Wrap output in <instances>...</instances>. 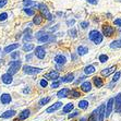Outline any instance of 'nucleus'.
I'll return each instance as SVG.
<instances>
[{"instance_id":"1","label":"nucleus","mask_w":121,"mask_h":121,"mask_svg":"<svg viewBox=\"0 0 121 121\" xmlns=\"http://www.w3.org/2000/svg\"><path fill=\"white\" fill-rule=\"evenodd\" d=\"M36 38L40 43H52L56 40V36L46 33L45 31H39L36 34Z\"/></svg>"},{"instance_id":"2","label":"nucleus","mask_w":121,"mask_h":121,"mask_svg":"<svg viewBox=\"0 0 121 121\" xmlns=\"http://www.w3.org/2000/svg\"><path fill=\"white\" fill-rule=\"evenodd\" d=\"M21 65H22V62L20 61V60H14V61H12L11 63H10V65H9V69H8V73L11 74V75H13V74H15L19 71V69L21 68Z\"/></svg>"},{"instance_id":"3","label":"nucleus","mask_w":121,"mask_h":121,"mask_svg":"<svg viewBox=\"0 0 121 121\" xmlns=\"http://www.w3.org/2000/svg\"><path fill=\"white\" fill-rule=\"evenodd\" d=\"M37 8H38L40 11H42L43 15H44V17H46V19H47V20H49V21L52 20V15L49 13L48 7L46 6L45 3H39V4H37Z\"/></svg>"},{"instance_id":"4","label":"nucleus","mask_w":121,"mask_h":121,"mask_svg":"<svg viewBox=\"0 0 121 121\" xmlns=\"http://www.w3.org/2000/svg\"><path fill=\"white\" fill-rule=\"evenodd\" d=\"M42 70L43 69H40V68H35V67H31V65H24V67H23V71H24L26 74H31V75L40 73Z\"/></svg>"},{"instance_id":"5","label":"nucleus","mask_w":121,"mask_h":121,"mask_svg":"<svg viewBox=\"0 0 121 121\" xmlns=\"http://www.w3.org/2000/svg\"><path fill=\"white\" fill-rule=\"evenodd\" d=\"M113 33H115V28H113L112 26H110L109 24L103 25V35H104V36L110 37L113 35Z\"/></svg>"},{"instance_id":"6","label":"nucleus","mask_w":121,"mask_h":121,"mask_svg":"<svg viewBox=\"0 0 121 121\" xmlns=\"http://www.w3.org/2000/svg\"><path fill=\"white\" fill-rule=\"evenodd\" d=\"M35 56H36L38 59H44L46 56L45 48L42 47V46H37V47L35 48Z\"/></svg>"},{"instance_id":"7","label":"nucleus","mask_w":121,"mask_h":121,"mask_svg":"<svg viewBox=\"0 0 121 121\" xmlns=\"http://www.w3.org/2000/svg\"><path fill=\"white\" fill-rule=\"evenodd\" d=\"M113 101H115L113 98H110L109 100H108L107 107H106V110H105V117H109L110 116V113H111V111H112V109H113Z\"/></svg>"},{"instance_id":"8","label":"nucleus","mask_w":121,"mask_h":121,"mask_svg":"<svg viewBox=\"0 0 121 121\" xmlns=\"http://www.w3.org/2000/svg\"><path fill=\"white\" fill-rule=\"evenodd\" d=\"M115 111L116 112H121V94H118L115 98Z\"/></svg>"},{"instance_id":"9","label":"nucleus","mask_w":121,"mask_h":121,"mask_svg":"<svg viewBox=\"0 0 121 121\" xmlns=\"http://www.w3.org/2000/svg\"><path fill=\"white\" fill-rule=\"evenodd\" d=\"M45 78H47L48 80L57 81V80L59 79V72H57V71H51V72H49V73L46 74Z\"/></svg>"},{"instance_id":"10","label":"nucleus","mask_w":121,"mask_h":121,"mask_svg":"<svg viewBox=\"0 0 121 121\" xmlns=\"http://www.w3.org/2000/svg\"><path fill=\"white\" fill-rule=\"evenodd\" d=\"M62 107V103H60V101H57V103H55L52 106H50V107L48 108L46 111H47L48 113H50V112H54V111H56V110H58L59 108Z\"/></svg>"},{"instance_id":"11","label":"nucleus","mask_w":121,"mask_h":121,"mask_svg":"<svg viewBox=\"0 0 121 121\" xmlns=\"http://www.w3.org/2000/svg\"><path fill=\"white\" fill-rule=\"evenodd\" d=\"M70 94V90L69 88H62L61 91H59L58 93H57V96L59 97V98H65L68 97Z\"/></svg>"},{"instance_id":"12","label":"nucleus","mask_w":121,"mask_h":121,"mask_svg":"<svg viewBox=\"0 0 121 121\" xmlns=\"http://www.w3.org/2000/svg\"><path fill=\"white\" fill-rule=\"evenodd\" d=\"M81 90L83 91V92H85V93L90 92V91L92 90V83H91V82H88V81H85L84 83H82Z\"/></svg>"},{"instance_id":"13","label":"nucleus","mask_w":121,"mask_h":121,"mask_svg":"<svg viewBox=\"0 0 121 121\" xmlns=\"http://www.w3.org/2000/svg\"><path fill=\"white\" fill-rule=\"evenodd\" d=\"M1 80H2V82L4 83V84H11L12 81H13L12 75H11V74H9V73L3 74V75L1 76Z\"/></svg>"},{"instance_id":"14","label":"nucleus","mask_w":121,"mask_h":121,"mask_svg":"<svg viewBox=\"0 0 121 121\" xmlns=\"http://www.w3.org/2000/svg\"><path fill=\"white\" fill-rule=\"evenodd\" d=\"M55 61H56V63H58V65H65V62H67V58H65L63 55H57V56L55 57Z\"/></svg>"},{"instance_id":"15","label":"nucleus","mask_w":121,"mask_h":121,"mask_svg":"<svg viewBox=\"0 0 121 121\" xmlns=\"http://www.w3.org/2000/svg\"><path fill=\"white\" fill-rule=\"evenodd\" d=\"M15 110H7V111H4L3 113H1V118L3 119H8V118H11V117H13V116H15Z\"/></svg>"},{"instance_id":"16","label":"nucleus","mask_w":121,"mask_h":121,"mask_svg":"<svg viewBox=\"0 0 121 121\" xmlns=\"http://www.w3.org/2000/svg\"><path fill=\"white\" fill-rule=\"evenodd\" d=\"M19 47H20V44H12V45H9L4 48V52H6V54H10V52H12L14 49H17V48H19Z\"/></svg>"},{"instance_id":"17","label":"nucleus","mask_w":121,"mask_h":121,"mask_svg":"<svg viewBox=\"0 0 121 121\" xmlns=\"http://www.w3.org/2000/svg\"><path fill=\"white\" fill-rule=\"evenodd\" d=\"M0 99H1V103H2L3 105H7L11 101V96L9 95V94H2L1 97H0Z\"/></svg>"},{"instance_id":"18","label":"nucleus","mask_w":121,"mask_h":121,"mask_svg":"<svg viewBox=\"0 0 121 121\" xmlns=\"http://www.w3.org/2000/svg\"><path fill=\"white\" fill-rule=\"evenodd\" d=\"M73 80H74V74L73 73H69L65 76H63V78L61 79V81L63 82V83H70V82H72Z\"/></svg>"},{"instance_id":"19","label":"nucleus","mask_w":121,"mask_h":121,"mask_svg":"<svg viewBox=\"0 0 121 121\" xmlns=\"http://www.w3.org/2000/svg\"><path fill=\"white\" fill-rule=\"evenodd\" d=\"M116 70V67H110V68H107V69H104L101 71V75L104 76H108L109 74H111L112 72H115Z\"/></svg>"},{"instance_id":"20","label":"nucleus","mask_w":121,"mask_h":121,"mask_svg":"<svg viewBox=\"0 0 121 121\" xmlns=\"http://www.w3.org/2000/svg\"><path fill=\"white\" fill-rule=\"evenodd\" d=\"M30 113H31V111H30L28 109L23 110L22 112L20 113V116H19V120H25L26 118H28V117H30Z\"/></svg>"},{"instance_id":"21","label":"nucleus","mask_w":121,"mask_h":121,"mask_svg":"<svg viewBox=\"0 0 121 121\" xmlns=\"http://www.w3.org/2000/svg\"><path fill=\"white\" fill-rule=\"evenodd\" d=\"M93 82H94V84H95V86L97 88L101 87L103 85H104V82H103V80L100 79V78H98V76H95L93 79Z\"/></svg>"},{"instance_id":"22","label":"nucleus","mask_w":121,"mask_h":121,"mask_svg":"<svg viewBox=\"0 0 121 121\" xmlns=\"http://www.w3.org/2000/svg\"><path fill=\"white\" fill-rule=\"evenodd\" d=\"M43 22V17L39 15V14H36V15H34L33 17V23L34 24H36V25H40Z\"/></svg>"},{"instance_id":"23","label":"nucleus","mask_w":121,"mask_h":121,"mask_svg":"<svg viewBox=\"0 0 121 121\" xmlns=\"http://www.w3.org/2000/svg\"><path fill=\"white\" fill-rule=\"evenodd\" d=\"M88 52V49L86 47H84V46H79L78 47V54L80 55V56H84V55H86Z\"/></svg>"},{"instance_id":"24","label":"nucleus","mask_w":121,"mask_h":121,"mask_svg":"<svg viewBox=\"0 0 121 121\" xmlns=\"http://www.w3.org/2000/svg\"><path fill=\"white\" fill-rule=\"evenodd\" d=\"M98 113H99V121H104V117H105V106L101 105L100 107L98 108Z\"/></svg>"},{"instance_id":"25","label":"nucleus","mask_w":121,"mask_h":121,"mask_svg":"<svg viewBox=\"0 0 121 121\" xmlns=\"http://www.w3.org/2000/svg\"><path fill=\"white\" fill-rule=\"evenodd\" d=\"M84 72L85 74H92L95 72V67L94 65H87L84 68Z\"/></svg>"},{"instance_id":"26","label":"nucleus","mask_w":121,"mask_h":121,"mask_svg":"<svg viewBox=\"0 0 121 121\" xmlns=\"http://www.w3.org/2000/svg\"><path fill=\"white\" fill-rule=\"evenodd\" d=\"M98 34H99V32L97 31V30H93V31H91L90 34H88V38H90V39L93 42V40L96 38V36L98 35Z\"/></svg>"},{"instance_id":"27","label":"nucleus","mask_w":121,"mask_h":121,"mask_svg":"<svg viewBox=\"0 0 121 121\" xmlns=\"http://www.w3.org/2000/svg\"><path fill=\"white\" fill-rule=\"evenodd\" d=\"M73 109V104L72 103H69V104H67L65 106V108H63V112L67 113V112H71V110Z\"/></svg>"},{"instance_id":"28","label":"nucleus","mask_w":121,"mask_h":121,"mask_svg":"<svg viewBox=\"0 0 121 121\" xmlns=\"http://www.w3.org/2000/svg\"><path fill=\"white\" fill-rule=\"evenodd\" d=\"M24 12L27 14L28 17H34L35 15V10L32 8H25L24 9Z\"/></svg>"},{"instance_id":"29","label":"nucleus","mask_w":121,"mask_h":121,"mask_svg":"<svg viewBox=\"0 0 121 121\" xmlns=\"http://www.w3.org/2000/svg\"><path fill=\"white\" fill-rule=\"evenodd\" d=\"M88 107V101L87 100H81L79 103V108L81 109H86Z\"/></svg>"},{"instance_id":"30","label":"nucleus","mask_w":121,"mask_h":121,"mask_svg":"<svg viewBox=\"0 0 121 121\" xmlns=\"http://www.w3.org/2000/svg\"><path fill=\"white\" fill-rule=\"evenodd\" d=\"M34 49V45L33 44H24V46H23V50L24 51H31Z\"/></svg>"},{"instance_id":"31","label":"nucleus","mask_w":121,"mask_h":121,"mask_svg":"<svg viewBox=\"0 0 121 121\" xmlns=\"http://www.w3.org/2000/svg\"><path fill=\"white\" fill-rule=\"evenodd\" d=\"M110 47L111 48H120L121 47V42H119V40H115V42H112L111 44H110Z\"/></svg>"},{"instance_id":"32","label":"nucleus","mask_w":121,"mask_h":121,"mask_svg":"<svg viewBox=\"0 0 121 121\" xmlns=\"http://www.w3.org/2000/svg\"><path fill=\"white\" fill-rule=\"evenodd\" d=\"M49 100H50V97H45V98H42L39 100V106H44V105H46L47 103H49Z\"/></svg>"},{"instance_id":"33","label":"nucleus","mask_w":121,"mask_h":121,"mask_svg":"<svg viewBox=\"0 0 121 121\" xmlns=\"http://www.w3.org/2000/svg\"><path fill=\"white\" fill-rule=\"evenodd\" d=\"M69 95L71 96V97H74V98H78V97H80L81 96V94H80V92H78V91H71L70 94Z\"/></svg>"},{"instance_id":"34","label":"nucleus","mask_w":121,"mask_h":121,"mask_svg":"<svg viewBox=\"0 0 121 121\" xmlns=\"http://www.w3.org/2000/svg\"><path fill=\"white\" fill-rule=\"evenodd\" d=\"M107 60H108V56H107V55H100V56H99V61H100L101 63H105Z\"/></svg>"},{"instance_id":"35","label":"nucleus","mask_w":121,"mask_h":121,"mask_svg":"<svg viewBox=\"0 0 121 121\" xmlns=\"http://www.w3.org/2000/svg\"><path fill=\"white\" fill-rule=\"evenodd\" d=\"M97 111H98V109L95 110V111L91 115V117L88 118V121H97V119H96V113H97Z\"/></svg>"},{"instance_id":"36","label":"nucleus","mask_w":121,"mask_h":121,"mask_svg":"<svg viewBox=\"0 0 121 121\" xmlns=\"http://www.w3.org/2000/svg\"><path fill=\"white\" fill-rule=\"evenodd\" d=\"M120 76H121V72H116L115 75H113V78H112V82H113V83L118 81V80L120 79Z\"/></svg>"},{"instance_id":"37","label":"nucleus","mask_w":121,"mask_h":121,"mask_svg":"<svg viewBox=\"0 0 121 121\" xmlns=\"http://www.w3.org/2000/svg\"><path fill=\"white\" fill-rule=\"evenodd\" d=\"M69 35H70L71 37H76V35H78V32H76L75 28H71L70 31H69Z\"/></svg>"},{"instance_id":"38","label":"nucleus","mask_w":121,"mask_h":121,"mask_svg":"<svg viewBox=\"0 0 121 121\" xmlns=\"http://www.w3.org/2000/svg\"><path fill=\"white\" fill-rule=\"evenodd\" d=\"M7 19H8V13L7 12L0 13V21H6Z\"/></svg>"},{"instance_id":"39","label":"nucleus","mask_w":121,"mask_h":121,"mask_svg":"<svg viewBox=\"0 0 121 121\" xmlns=\"http://www.w3.org/2000/svg\"><path fill=\"white\" fill-rule=\"evenodd\" d=\"M113 24H115L116 26H119V27H121V19H116L115 21H113Z\"/></svg>"},{"instance_id":"40","label":"nucleus","mask_w":121,"mask_h":121,"mask_svg":"<svg viewBox=\"0 0 121 121\" xmlns=\"http://www.w3.org/2000/svg\"><path fill=\"white\" fill-rule=\"evenodd\" d=\"M19 57H20V52H17V51L12 52V54H11V58H12V59H17V58H19Z\"/></svg>"},{"instance_id":"41","label":"nucleus","mask_w":121,"mask_h":121,"mask_svg":"<svg viewBox=\"0 0 121 121\" xmlns=\"http://www.w3.org/2000/svg\"><path fill=\"white\" fill-rule=\"evenodd\" d=\"M47 85H48V82L46 81L45 79H43L42 81H40V86H42V87H47Z\"/></svg>"},{"instance_id":"42","label":"nucleus","mask_w":121,"mask_h":121,"mask_svg":"<svg viewBox=\"0 0 121 121\" xmlns=\"http://www.w3.org/2000/svg\"><path fill=\"white\" fill-rule=\"evenodd\" d=\"M80 25H81L82 28H86L88 26V22H87V21H83V22L80 23Z\"/></svg>"},{"instance_id":"43","label":"nucleus","mask_w":121,"mask_h":121,"mask_svg":"<svg viewBox=\"0 0 121 121\" xmlns=\"http://www.w3.org/2000/svg\"><path fill=\"white\" fill-rule=\"evenodd\" d=\"M7 3H8V0H0V9L3 8Z\"/></svg>"},{"instance_id":"44","label":"nucleus","mask_w":121,"mask_h":121,"mask_svg":"<svg viewBox=\"0 0 121 121\" xmlns=\"http://www.w3.org/2000/svg\"><path fill=\"white\" fill-rule=\"evenodd\" d=\"M59 85H60V82H52V84H51V87L52 88H57V87H59Z\"/></svg>"},{"instance_id":"45","label":"nucleus","mask_w":121,"mask_h":121,"mask_svg":"<svg viewBox=\"0 0 121 121\" xmlns=\"http://www.w3.org/2000/svg\"><path fill=\"white\" fill-rule=\"evenodd\" d=\"M78 115H79V112H78V111H74L73 113H70V115H69V119L73 118V117H76Z\"/></svg>"},{"instance_id":"46","label":"nucleus","mask_w":121,"mask_h":121,"mask_svg":"<svg viewBox=\"0 0 121 121\" xmlns=\"http://www.w3.org/2000/svg\"><path fill=\"white\" fill-rule=\"evenodd\" d=\"M87 2L88 3H91V4H97V0H87Z\"/></svg>"},{"instance_id":"47","label":"nucleus","mask_w":121,"mask_h":121,"mask_svg":"<svg viewBox=\"0 0 121 121\" xmlns=\"http://www.w3.org/2000/svg\"><path fill=\"white\" fill-rule=\"evenodd\" d=\"M74 22H75L74 20H69V21H67V24L68 25H73Z\"/></svg>"},{"instance_id":"48","label":"nucleus","mask_w":121,"mask_h":121,"mask_svg":"<svg viewBox=\"0 0 121 121\" xmlns=\"http://www.w3.org/2000/svg\"><path fill=\"white\" fill-rule=\"evenodd\" d=\"M32 39V36H30V35H26V36H24V42H26V40H31Z\"/></svg>"},{"instance_id":"49","label":"nucleus","mask_w":121,"mask_h":121,"mask_svg":"<svg viewBox=\"0 0 121 121\" xmlns=\"http://www.w3.org/2000/svg\"><path fill=\"white\" fill-rule=\"evenodd\" d=\"M118 1H121V0H118Z\"/></svg>"},{"instance_id":"50","label":"nucleus","mask_w":121,"mask_h":121,"mask_svg":"<svg viewBox=\"0 0 121 121\" xmlns=\"http://www.w3.org/2000/svg\"><path fill=\"white\" fill-rule=\"evenodd\" d=\"M120 42H121V40H120Z\"/></svg>"}]
</instances>
